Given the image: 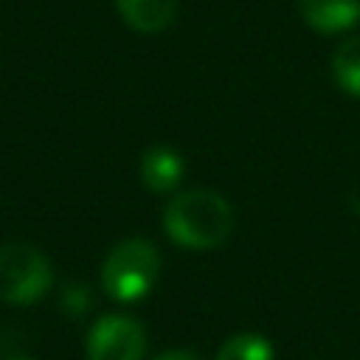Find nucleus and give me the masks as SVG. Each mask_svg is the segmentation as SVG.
<instances>
[{
  "label": "nucleus",
  "mask_w": 360,
  "mask_h": 360,
  "mask_svg": "<svg viewBox=\"0 0 360 360\" xmlns=\"http://www.w3.org/2000/svg\"><path fill=\"white\" fill-rule=\"evenodd\" d=\"M163 228L169 239L180 248L211 250V248H219L231 236L233 208L222 194L211 188L183 191L166 205Z\"/></svg>",
  "instance_id": "obj_1"
},
{
  "label": "nucleus",
  "mask_w": 360,
  "mask_h": 360,
  "mask_svg": "<svg viewBox=\"0 0 360 360\" xmlns=\"http://www.w3.org/2000/svg\"><path fill=\"white\" fill-rule=\"evenodd\" d=\"M160 273V256L149 239H124L118 242L101 264V287L112 301H141L149 295Z\"/></svg>",
  "instance_id": "obj_2"
},
{
  "label": "nucleus",
  "mask_w": 360,
  "mask_h": 360,
  "mask_svg": "<svg viewBox=\"0 0 360 360\" xmlns=\"http://www.w3.org/2000/svg\"><path fill=\"white\" fill-rule=\"evenodd\" d=\"M332 76L338 87L360 98V37H349L332 56Z\"/></svg>",
  "instance_id": "obj_8"
},
{
  "label": "nucleus",
  "mask_w": 360,
  "mask_h": 360,
  "mask_svg": "<svg viewBox=\"0 0 360 360\" xmlns=\"http://www.w3.org/2000/svg\"><path fill=\"white\" fill-rule=\"evenodd\" d=\"M304 20L321 34L349 31L360 20L357 0H298Z\"/></svg>",
  "instance_id": "obj_5"
},
{
  "label": "nucleus",
  "mask_w": 360,
  "mask_h": 360,
  "mask_svg": "<svg viewBox=\"0 0 360 360\" xmlns=\"http://www.w3.org/2000/svg\"><path fill=\"white\" fill-rule=\"evenodd\" d=\"M115 6L124 22L141 34L163 31L177 11V0H115Z\"/></svg>",
  "instance_id": "obj_6"
},
{
  "label": "nucleus",
  "mask_w": 360,
  "mask_h": 360,
  "mask_svg": "<svg viewBox=\"0 0 360 360\" xmlns=\"http://www.w3.org/2000/svg\"><path fill=\"white\" fill-rule=\"evenodd\" d=\"M217 360H273V346L264 335L242 332L219 346Z\"/></svg>",
  "instance_id": "obj_9"
},
{
  "label": "nucleus",
  "mask_w": 360,
  "mask_h": 360,
  "mask_svg": "<svg viewBox=\"0 0 360 360\" xmlns=\"http://www.w3.org/2000/svg\"><path fill=\"white\" fill-rule=\"evenodd\" d=\"M183 172H186L183 158L174 149H169V146H155L141 160V180H143V186L158 191V194L177 188V183L183 180Z\"/></svg>",
  "instance_id": "obj_7"
},
{
  "label": "nucleus",
  "mask_w": 360,
  "mask_h": 360,
  "mask_svg": "<svg viewBox=\"0 0 360 360\" xmlns=\"http://www.w3.org/2000/svg\"><path fill=\"white\" fill-rule=\"evenodd\" d=\"M53 284L51 262L31 245H0V301L34 304Z\"/></svg>",
  "instance_id": "obj_3"
},
{
  "label": "nucleus",
  "mask_w": 360,
  "mask_h": 360,
  "mask_svg": "<svg viewBox=\"0 0 360 360\" xmlns=\"http://www.w3.org/2000/svg\"><path fill=\"white\" fill-rule=\"evenodd\" d=\"M146 332L135 318L104 315L87 332V360H143Z\"/></svg>",
  "instance_id": "obj_4"
},
{
  "label": "nucleus",
  "mask_w": 360,
  "mask_h": 360,
  "mask_svg": "<svg viewBox=\"0 0 360 360\" xmlns=\"http://www.w3.org/2000/svg\"><path fill=\"white\" fill-rule=\"evenodd\" d=\"M14 360H31V357H14Z\"/></svg>",
  "instance_id": "obj_11"
},
{
  "label": "nucleus",
  "mask_w": 360,
  "mask_h": 360,
  "mask_svg": "<svg viewBox=\"0 0 360 360\" xmlns=\"http://www.w3.org/2000/svg\"><path fill=\"white\" fill-rule=\"evenodd\" d=\"M155 360H200V357L191 354V352H186V349H174V352H163V354H158Z\"/></svg>",
  "instance_id": "obj_10"
}]
</instances>
